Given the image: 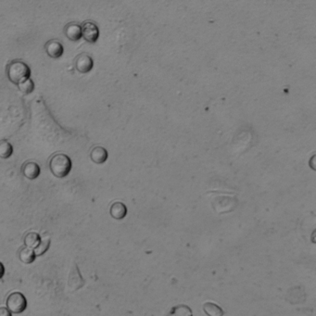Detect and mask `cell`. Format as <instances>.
<instances>
[{
  "label": "cell",
  "instance_id": "obj_2",
  "mask_svg": "<svg viewBox=\"0 0 316 316\" xmlns=\"http://www.w3.org/2000/svg\"><path fill=\"white\" fill-rule=\"evenodd\" d=\"M49 168L54 176L63 178L68 176L70 172L71 160L67 155L63 153H57L50 158Z\"/></svg>",
  "mask_w": 316,
  "mask_h": 316
},
{
  "label": "cell",
  "instance_id": "obj_11",
  "mask_svg": "<svg viewBox=\"0 0 316 316\" xmlns=\"http://www.w3.org/2000/svg\"><path fill=\"white\" fill-rule=\"evenodd\" d=\"M167 316H193L191 308L184 304H178L170 310Z\"/></svg>",
  "mask_w": 316,
  "mask_h": 316
},
{
  "label": "cell",
  "instance_id": "obj_4",
  "mask_svg": "<svg viewBox=\"0 0 316 316\" xmlns=\"http://www.w3.org/2000/svg\"><path fill=\"white\" fill-rule=\"evenodd\" d=\"M81 29H82V37H84L86 41H88L89 43L97 42V38L99 36V30L95 23L87 21L83 23Z\"/></svg>",
  "mask_w": 316,
  "mask_h": 316
},
{
  "label": "cell",
  "instance_id": "obj_18",
  "mask_svg": "<svg viewBox=\"0 0 316 316\" xmlns=\"http://www.w3.org/2000/svg\"><path fill=\"white\" fill-rule=\"evenodd\" d=\"M0 316H12L9 309L6 307H0Z\"/></svg>",
  "mask_w": 316,
  "mask_h": 316
},
{
  "label": "cell",
  "instance_id": "obj_13",
  "mask_svg": "<svg viewBox=\"0 0 316 316\" xmlns=\"http://www.w3.org/2000/svg\"><path fill=\"white\" fill-rule=\"evenodd\" d=\"M19 257H20L21 262H23V264H30L34 263L36 256L34 252V249L25 247L21 249V251L19 253Z\"/></svg>",
  "mask_w": 316,
  "mask_h": 316
},
{
  "label": "cell",
  "instance_id": "obj_17",
  "mask_svg": "<svg viewBox=\"0 0 316 316\" xmlns=\"http://www.w3.org/2000/svg\"><path fill=\"white\" fill-rule=\"evenodd\" d=\"M49 246H50V239L49 238H45L43 240L41 239V242L39 243V245L34 249L35 256H42L47 251Z\"/></svg>",
  "mask_w": 316,
  "mask_h": 316
},
{
  "label": "cell",
  "instance_id": "obj_15",
  "mask_svg": "<svg viewBox=\"0 0 316 316\" xmlns=\"http://www.w3.org/2000/svg\"><path fill=\"white\" fill-rule=\"evenodd\" d=\"M13 148L7 140L0 141V158H8L12 155Z\"/></svg>",
  "mask_w": 316,
  "mask_h": 316
},
{
  "label": "cell",
  "instance_id": "obj_9",
  "mask_svg": "<svg viewBox=\"0 0 316 316\" xmlns=\"http://www.w3.org/2000/svg\"><path fill=\"white\" fill-rule=\"evenodd\" d=\"M110 213L113 218L116 220H122L127 214V208L123 202H116L111 206Z\"/></svg>",
  "mask_w": 316,
  "mask_h": 316
},
{
  "label": "cell",
  "instance_id": "obj_10",
  "mask_svg": "<svg viewBox=\"0 0 316 316\" xmlns=\"http://www.w3.org/2000/svg\"><path fill=\"white\" fill-rule=\"evenodd\" d=\"M90 158L97 164L104 163L108 158V151L103 147H95L90 152Z\"/></svg>",
  "mask_w": 316,
  "mask_h": 316
},
{
  "label": "cell",
  "instance_id": "obj_7",
  "mask_svg": "<svg viewBox=\"0 0 316 316\" xmlns=\"http://www.w3.org/2000/svg\"><path fill=\"white\" fill-rule=\"evenodd\" d=\"M22 172L26 178L30 180H34L39 176L41 170L40 166L35 161H27L22 167Z\"/></svg>",
  "mask_w": 316,
  "mask_h": 316
},
{
  "label": "cell",
  "instance_id": "obj_8",
  "mask_svg": "<svg viewBox=\"0 0 316 316\" xmlns=\"http://www.w3.org/2000/svg\"><path fill=\"white\" fill-rule=\"evenodd\" d=\"M65 35L71 41H78L82 38V29L79 24L70 23L64 28Z\"/></svg>",
  "mask_w": 316,
  "mask_h": 316
},
{
  "label": "cell",
  "instance_id": "obj_3",
  "mask_svg": "<svg viewBox=\"0 0 316 316\" xmlns=\"http://www.w3.org/2000/svg\"><path fill=\"white\" fill-rule=\"evenodd\" d=\"M7 307L10 313L22 314L27 307L26 298L21 292H13L7 298Z\"/></svg>",
  "mask_w": 316,
  "mask_h": 316
},
{
  "label": "cell",
  "instance_id": "obj_1",
  "mask_svg": "<svg viewBox=\"0 0 316 316\" xmlns=\"http://www.w3.org/2000/svg\"><path fill=\"white\" fill-rule=\"evenodd\" d=\"M7 75L13 84H20L21 82L30 78L31 69L26 63L21 61H12L7 67Z\"/></svg>",
  "mask_w": 316,
  "mask_h": 316
},
{
  "label": "cell",
  "instance_id": "obj_12",
  "mask_svg": "<svg viewBox=\"0 0 316 316\" xmlns=\"http://www.w3.org/2000/svg\"><path fill=\"white\" fill-rule=\"evenodd\" d=\"M203 311L208 316H224L225 315L224 310L219 305L210 301L203 304Z\"/></svg>",
  "mask_w": 316,
  "mask_h": 316
},
{
  "label": "cell",
  "instance_id": "obj_19",
  "mask_svg": "<svg viewBox=\"0 0 316 316\" xmlns=\"http://www.w3.org/2000/svg\"><path fill=\"white\" fill-rule=\"evenodd\" d=\"M4 274H5V267H4L3 264L0 262V279L4 276Z\"/></svg>",
  "mask_w": 316,
  "mask_h": 316
},
{
  "label": "cell",
  "instance_id": "obj_6",
  "mask_svg": "<svg viewBox=\"0 0 316 316\" xmlns=\"http://www.w3.org/2000/svg\"><path fill=\"white\" fill-rule=\"evenodd\" d=\"M45 52L52 59H59L63 54V45L58 40H50L45 45Z\"/></svg>",
  "mask_w": 316,
  "mask_h": 316
},
{
  "label": "cell",
  "instance_id": "obj_14",
  "mask_svg": "<svg viewBox=\"0 0 316 316\" xmlns=\"http://www.w3.org/2000/svg\"><path fill=\"white\" fill-rule=\"evenodd\" d=\"M41 242V237L35 232L28 233L24 237V245L30 248H35Z\"/></svg>",
  "mask_w": 316,
  "mask_h": 316
},
{
  "label": "cell",
  "instance_id": "obj_16",
  "mask_svg": "<svg viewBox=\"0 0 316 316\" xmlns=\"http://www.w3.org/2000/svg\"><path fill=\"white\" fill-rule=\"evenodd\" d=\"M18 87L23 94H30L35 89V84H34L33 80L28 78V79L21 82L20 84H18Z\"/></svg>",
  "mask_w": 316,
  "mask_h": 316
},
{
  "label": "cell",
  "instance_id": "obj_5",
  "mask_svg": "<svg viewBox=\"0 0 316 316\" xmlns=\"http://www.w3.org/2000/svg\"><path fill=\"white\" fill-rule=\"evenodd\" d=\"M94 62L92 58L88 54H81L75 61V68L81 73H88L92 70Z\"/></svg>",
  "mask_w": 316,
  "mask_h": 316
}]
</instances>
